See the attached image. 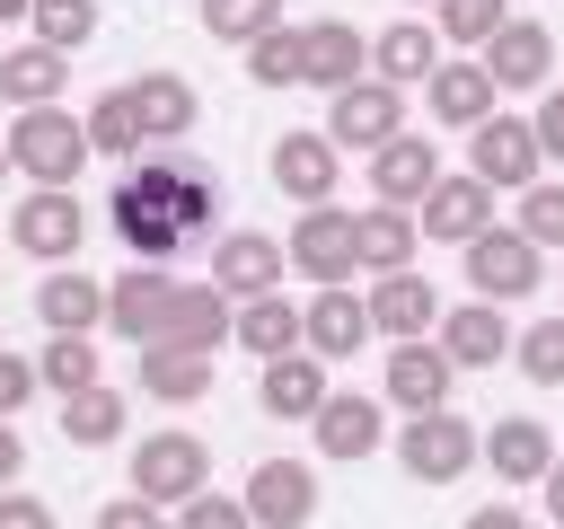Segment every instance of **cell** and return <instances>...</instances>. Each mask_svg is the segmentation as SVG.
I'll return each instance as SVG.
<instances>
[{
    "label": "cell",
    "instance_id": "f35d334b",
    "mask_svg": "<svg viewBox=\"0 0 564 529\" xmlns=\"http://www.w3.org/2000/svg\"><path fill=\"white\" fill-rule=\"evenodd\" d=\"M88 35H97V0H35V44L79 53Z\"/></svg>",
    "mask_w": 564,
    "mask_h": 529
},
{
    "label": "cell",
    "instance_id": "ba28073f",
    "mask_svg": "<svg viewBox=\"0 0 564 529\" xmlns=\"http://www.w3.org/2000/svg\"><path fill=\"white\" fill-rule=\"evenodd\" d=\"M397 132H405V97H397L388 79L335 88V106H326V141H335V150H388Z\"/></svg>",
    "mask_w": 564,
    "mask_h": 529
},
{
    "label": "cell",
    "instance_id": "60d3db41",
    "mask_svg": "<svg viewBox=\"0 0 564 529\" xmlns=\"http://www.w3.org/2000/svg\"><path fill=\"white\" fill-rule=\"evenodd\" d=\"M203 26L229 44H256L264 26H282V0H203Z\"/></svg>",
    "mask_w": 564,
    "mask_h": 529
},
{
    "label": "cell",
    "instance_id": "ac0fdd59",
    "mask_svg": "<svg viewBox=\"0 0 564 529\" xmlns=\"http://www.w3.org/2000/svg\"><path fill=\"white\" fill-rule=\"evenodd\" d=\"M229 326H238V300H229L220 282H176V300H167V326H159V344L212 353V344H229Z\"/></svg>",
    "mask_w": 564,
    "mask_h": 529
},
{
    "label": "cell",
    "instance_id": "7a4b0ae2",
    "mask_svg": "<svg viewBox=\"0 0 564 529\" xmlns=\"http://www.w3.org/2000/svg\"><path fill=\"white\" fill-rule=\"evenodd\" d=\"M9 168L35 176V185H79V168H88V123L62 115V106H18V123H9Z\"/></svg>",
    "mask_w": 564,
    "mask_h": 529
},
{
    "label": "cell",
    "instance_id": "c3c4849f",
    "mask_svg": "<svg viewBox=\"0 0 564 529\" xmlns=\"http://www.w3.org/2000/svg\"><path fill=\"white\" fill-rule=\"evenodd\" d=\"M9 476H26V441H18V423L0 414V494H9Z\"/></svg>",
    "mask_w": 564,
    "mask_h": 529
},
{
    "label": "cell",
    "instance_id": "d590c367",
    "mask_svg": "<svg viewBox=\"0 0 564 529\" xmlns=\"http://www.w3.org/2000/svg\"><path fill=\"white\" fill-rule=\"evenodd\" d=\"M79 123H88V150H106V159H132V150H141V115H132V88H106V97H97Z\"/></svg>",
    "mask_w": 564,
    "mask_h": 529
},
{
    "label": "cell",
    "instance_id": "4316f807",
    "mask_svg": "<svg viewBox=\"0 0 564 529\" xmlns=\"http://www.w3.org/2000/svg\"><path fill=\"white\" fill-rule=\"evenodd\" d=\"M432 71H441V44H432V26L397 18V26H379V35H370V79H388V88H414V79H432Z\"/></svg>",
    "mask_w": 564,
    "mask_h": 529
},
{
    "label": "cell",
    "instance_id": "f907efd6",
    "mask_svg": "<svg viewBox=\"0 0 564 529\" xmlns=\"http://www.w3.org/2000/svg\"><path fill=\"white\" fill-rule=\"evenodd\" d=\"M538 485H546V520H555V529H564V458H555V467H546V476H538Z\"/></svg>",
    "mask_w": 564,
    "mask_h": 529
},
{
    "label": "cell",
    "instance_id": "d6a6232c",
    "mask_svg": "<svg viewBox=\"0 0 564 529\" xmlns=\"http://www.w3.org/2000/svg\"><path fill=\"white\" fill-rule=\"evenodd\" d=\"M62 79H70V53H53V44H18V53H0V97H9V106H53Z\"/></svg>",
    "mask_w": 564,
    "mask_h": 529
},
{
    "label": "cell",
    "instance_id": "816d5d0a",
    "mask_svg": "<svg viewBox=\"0 0 564 529\" xmlns=\"http://www.w3.org/2000/svg\"><path fill=\"white\" fill-rule=\"evenodd\" d=\"M9 18H35V0H0V26H9Z\"/></svg>",
    "mask_w": 564,
    "mask_h": 529
},
{
    "label": "cell",
    "instance_id": "7402d4cb",
    "mask_svg": "<svg viewBox=\"0 0 564 529\" xmlns=\"http://www.w3.org/2000/svg\"><path fill=\"white\" fill-rule=\"evenodd\" d=\"M476 458H494L502 485H538V476L555 467V441H546L538 414H502L494 432H476Z\"/></svg>",
    "mask_w": 564,
    "mask_h": 529
},
{
    "label": "cell",
    "instance_id": "ee69618b",
    "mask_svg": "<svg viewBox=\"0 0 564 529\" xmlns=\"http://www.w3.org/2000/svg\"><path fill=\"white\" fill-rule=\"evenodd\" d=\"M97 529H176V520H167L159 503H141V494H123V503H106V511H97Z\"/></svg>",
    "mask_w": 564,
    "mask_h": 529
},
{
    "label": "cell",
    "instance_id": "30bf717a",
    "mask_svg": "<svg viewBox=\"0 0 564 529\" xmlns=\"http://www.w3.org/2000/svg\"><path fill=\"white\" fill-rule=\"evenodd\" d=\"M238 503H247L256 529H308V520H317V467H308V458H264Z\"/></svg>",
    "mask_w": 564,
    "mask_h": 529
},
{
    "label": "cell",
    "instance_id": "2e32d148",
    "mask_svg": "<svg viewBox=\"0 0 564 529\" xmlns=\"http://www.w3.org/2000/svg\"><path fill=\"white\" fill-rule=\"evenodd\" d=\"M282 238H264V229H229L220 247H212V282L229 291V300H264V291H282Z\"/></svg>",
    "mask_w": 564,
    "mask_h": 529
},
{
    "label": "cell",
    "instance_id": "e575fe53",
    "mask_svg": "<svg viewBox=\"0 0 564 529\" xmlns=\"http://www.w3.org/2000/svg\"><path fill=\"white\" fill-rule=\"evenodd\" d=\"M35 379H44L53 397H79V388H97V335H44V353H35Z\"/></svg>",
    "mask_w": 564,
    "mask_h": 529
},
{
    "label": "cell",
    "instance_id": "f1b7e54d",
    "mask_svg": "<svg viewBox=\"0 0 564 529\" xmlns=\"http://www.w3.org/2000/svg\"><path fill=\"white\" fill-rule=\"evenodd\" d=\"M132 115H141V141H185L194 132V88L176 71H141L132 79Z\"/></svg>",
    "mask_w": 564,
    "mask_h": 529
},
{
    "label": "cell",
    "instance_id": "d4e9b609",
    "mask_svg": "<svg viewBox=\"0 0 564 529\" xmlns=\"http://www.w3.org/2000/svg\"><path fill=\"white\" fill-rule=\"evenodd\" d=\"M308 423H317V458H370L388 441V414L370 397H335V388H326V406Z\"/></svg>",
    "mask_w": 564,
    "mask_h": 529
},
{
    "label": "cell",
    "instance_id": "4fadbf2b",
    "mask_svg": "<svg viewBox=\"0 0 564 529\" xmlns=\"http://www.w3.org/2000/svg\"><path fill=\"white\" fill-rule=\"evenodd\" d=\"M370 335H379V326H370V300H352L344 282H326V291L300 309V344H308L317 361H352Z\"/></svg>",
    "mask_w": 564,
    "mask_h": 529
},
{
    "label": "cell",
    "instance_id": "5bb4252c",
    "mask_svg": "<svg viewBox=\"0 0 564 529\" xmlns=\"http://www.w3.org/2000/svg\"><path fill=\"white\" fill-rule=\"evenodd\" d=\"M432 185H441V150H432V132H397L388 150H370V194H379V203L414 212Z\"/></svg>",
    "mask_w": 564,
    "mask_h": 529
},
{
    "label": "cell",
    "instance_id": "83f0119b",
    "mask_svg": "<svg viewBox=\"0 0 564 529\" xmlns=\"http://www.w3.org/2000/svg\"><path fill=\"white\" fill-rule=\"evenodd\" d=\"M326 406V361L300 344V353H282V361H264V414H282V423H308Z\"/></svg>",
    "mask_w": 564,
    "mask_h": 529
},
{
    "label": "cell",
    "instance_id": "681fc988",
    "mask_svg": "<svg viewBox=\"0 0 564 529\" xmlns=\"http://www.w3.org/2000/svg\"><path fill=\"white\" fill-rule=\"evenodd\" d=\"M467 529H529V511H511V503H485V511H467Z\"/></svg>",
    "mask_w": 564,
    "mask_h": 529
},
{
    "label": "cell",
    "instance_id": "f6af8a7d",
    "mask_svg": "<svg viewBox=\"0 0 564 529\" xmlns=\"http://www.w3.org/2000/svg\"><path fill=\"white\" fill-rule=\"evenodd\" d=\"M529 123H538V150H546V159H555V168H564V88H546V97H538V115H529Z\"/></svg>",
    "mask_w": 564,
    "mask_h": 529
},
{
    "label": "cell",
    "instance_id": "bcb514c9",
    "mask_svg": "<svg viewBox=\"0 0 564 529\" xmlns=\"http://www.w3.org/2000/svg\"><path fill=\"white\" fill-rule=\"evenodd\" d=\"M35 397V361H18V353H0V414H18Z\"/></svg>",
    "mask_w": 564,
    "mask_h": 529
},
{
    "label": "cell",
    "instance_id": "f5cc1de1",
    "mask_svg": "<svg viewBox=\"0 0 564 529\" xmlns=\"http://www.w3.org/2000/svg\"><path fill=\"white\" fill-rule=\"evenodd\" d=\"M0 176H9V132H0Z\"/></svg>",
    "mask_w": 564,
    "mask_h": 529
},
{
    "label": "cell",
    "instance_id": "9a60e30c",
    "mask_svg": "<svg viewBox=\"0 0 564 529\" xmlns=\"http://www.w3.org/2000/svg\"><path fill=\"white\" fill-rule=\"evenodd\" d=\"M414 229L441 238V247H467L476 229H494V185H476V176H441V185L414 203Z\"/></svg>",
    "mask_w": 564,
    "mask_h": 529
},
{
    "label": "cell",
    "instance_id": "4dcf8cb0",
    "mask_svg": "<svg viewBox=\"0 0 564 529\" xmlns=\"http://www.w3.org/2000/svg\"><path fill=\"white\" fill-rule=\"evenodd\" d=\"M229 344H247L256 361H282V353H300V309H291L282 291H264V300H238V326H229Z\"/></svg>",
    "mask_w": 564,
    "mask_h": 529
},
{
    "label": "cell",
    "instance_id": "cb8c5ba5",
    "mask_svg": "<svg viewBox=\"0 0 564 529\" xmlns=\"http://www.w3.org/2000/svg\"><path fill=\"white\" fill-rule=\"evenodd\" d=\"M370 326L397 335V344H414V335L441 326V291H432L414 264H405V273H379V291H370Z\"/></svg>",
    "mask_w": 564,
    "mask_h": 529
},
{
    "label": "cell",
    "instance_id": "74e56055",
    "mask_svg": "<svg viewBox=\"0 0 564 529\" xmlns=\"http://www.w3.org/2000/svg\"><path fill=\"white\" fill-rule=\"evenodd\" d=\"M511 361L538 379V388H564V317H538L511 335Z\"/></svg>",
    "mask_w": 564,
    "mask_h": 529
},
{
    "label": "cell",
    "instance_id": "ab89813d",
    "mask_svg": "<svg viewBox=\"0 0 564 529\" xmlns=\"http://www.w3.org/2000/svg\"><path fill=\"white\" fill-rule=\"evenodd\" d=\"M494 26H511V0H441V35L449 44H494Z\"/></svg>",
    "mask_w": 564,
    "mask_h": 529
},
{
    "label": "cell",
    "instance_id": "8992f818",
    "mask_svg": "<svg viewBox=\"0 0 564 529\" xmlns=\"http://www.w3.org/2000/svg\"><path fill=\"white\" fill-rule=\"evenodd\" d=\"M9 238H18L26 256H44V264H79L88 212H79V194H70V185H35V194L9 212Z\"/></svg>",
    "mask_w": 564,
    "mask_h": 529
},
{
    "label": "cell",
    "instance_id": "b9f144b4",
    "mask_svg": "<svg viewBox=\"0 0 564 529\" xmlns=\"http://www.w3.org/2000/svg\"><path fill=\"white\" fill-rule=\"evenodd\" d=\"M520 238L564 247V185H529V194H520Z\"/></svg>",
    "mask_w": 564,
    "mask_h": 529
},
{
    "label": "cell",
    "instance_id": "d6986e66",
    "mask_svg": "<svg viewBox=\"0 0 564 529\" xmlns=\"http://www.w3.org/2000/svg\"><path fill=\"white\" fill-rule=\"evenodd\" d=\"M449 379H458V361H449L432 335H414V344H397V353H388V406H405V414L449 406Z\"/></svg>",
    "mask_w": 564,
    "mask_h": 529
},
{
    "label": "cell",
    "instance_id": "9c48e42d",
    "mask_svg": "<svg viewBox=\"0 0 564 529\" xmlns=\"http://www.w3.org/2000/svg\"><path fill=\"white\" fill-rule=\"evenodd\" d=\"M167 300H176V273H167V264H123V273L106 282V326L141 353V344H159Z\"/></svg>",
    "mask_w": 564,
    "mask_h": 529
},
{
    "label": "cell",
    "instance_id": "484cf974",
    "mask_svg": "<svg viewBox=\"0 0 564 529\" xmlns=\"http://www.w3.org/2000/svg\"><path fill=\"white\" fill-rule=\"evenodd\" d=\"M414 212H397V203H370V212H352V264H370V273H405L414 264Z\"/></svg>",
    "mask_w": 564,
    "mask_h": 529
},
{
    "label": "cell",
    "instance_id": "5b68a950",
    "mask_svg": "<svg viewBox=\"0 0 564 529\" xmlns=\"http://www.w3.org/2000/svg\"><path fill=\"white\" fill-rule=\"evenodd\" d=\"M397 467H405L414 485H449V476H467V467H476V423L449 414V406L414 414V423L397 432Z\"/></svg>",
    "mask_w": 564,
    "mask_h": 529
},
{
    "label": "cell",
    "instance_id": "ffe728a7",
    "mask_svg": "<svg viewBox=\"0 0 564 529\" xmlns=\"http://www.w3.org/2000/svg\"><path fill=\"white\" fill-rule=\"evenodd\" d=\"M476 62H485V79H494V88H546L555 35H546L538 18H511V26H494V44H485Z\"/></svg>",
    "mask_w": 564,
    "mask_h": 529
},
{
    "label": "cell",
    "instance_id": "f546056e",
    "mask_svg": "<svg viewBox=\"0 0 564 529\" xmlns=\"http://www.w3.org/2000/svg\"><path fill=\"white\" fill-rule=\"evenodd\" d=\"M423 88H432V115H441V123H467V132H476V123L494 115V97H502V88L485 79V62H441Z\"/></svg>",
    "mask_w": 564,
    "mask_h": 529
},
{
    "label": "cell",
    "instance_id": "7c38bea8",
    "mask_svg": "<svg viewBox=\"0 0 564 529\" xmlns=\"http://www.w3.org/2000/svg\"><path fill=\"white\" fill-rule=\"evenodd\" d=\"M282 256H291V264H300L317 291H326V282H344V273H352V212L308 203V212L291 220V247H282Z\"/></svg>",
    "mask_w": 564,
    "mask_h": 529
},
{
    "label": "cell",
    "instance_id": "7bdbcfd3",
    "mask_svg": "<svg viewBox=\"0 0 564 529\" xmlns=\"http://www.w3.org/2000/svg\"><path fill=\"white\" fill-rule=\"evenodd\" d=\"M176 529H256V520H247V503H229V494L203 485L194 503H176Z\"/></svg>",
    "mask_w": 564,
    "mask_h": 529
},
{
    "label": "cell",
    "instance_id": "7dc6e473",
    "mask_svg": "<svg viewBox=\"0 0 564 529\" xmlns=\"http://www.w3.org/2000/svg\"><path fill=\"white\" fill-rule=\"evenodd\" d=\"M0 529H53V511H44L35 494H18V485H9V494H0Z\"/></svg>",
    "mask_w": 564,
    "mask_h": 529
},
{
    "label": "cell",
    "instance_id": "52a82bcc",
    "mask_svg": "<svg viewBox=\"0 0 564 529\" xmlns=\"http://www.w3.org/2000/svg\"><path fill=\"white\" fill-rule=\"evenodd\" d=\"M467 282H476V300H529L538 282H546V264H538V238H520V229H476L467 238Z\"/></svg>",
    "mask_w": 564,
    "mask_h": 529
},
{
    "label": "cell",
    "instance_id": "1f68e13d",
    "mask_svg": "<svg viewBox=\"0 0 564 529\" xmlns=\"http://www.w3.org/2000/svg\"><path fill=\"white\" fill-rule=\"evenodd\" d=\"M141 388H150V397H167V406H194V397H212V353L141 344Z\"/></svg>",
    "mask_w": 564,
    "mask_h": 529
},
{
    "label": "cell",
    "instance_id": "836d02e7",
    "mask_svg": "<svg viewBox=\"0 0 564 529\" xmlns=\"http://www.w3.org/2000/svg\"><path fill=\"white\" fill-rule=\"evenodd\" d=\"M62 441L70 450H106V441H123V397L97 379V388H79V397H62Z\"/></svg>",
    "mask_w": 564,
    "mask_h": 529
},
{
    "label": "cell",
    "instance_id": "3957f363",
    "mask_svg": "<svg viewBox=\"0 0 564 529\" xmlns=\"http://www.w3.org/2000/svg\"><path fill=\"white\" fill-rule=\"evenodd\" d=\"M538 168H546V150H538V123H529V115H502V106H494V115L467 132V176H476V185L529 194Z\"/></svg>",
    "mask_w": 564,
    "mask_h": 529
},
{
    "label": "cell",
    "instance_id": "277c9868",
    "mask_svg": "<svg viewBox=\"0 0 564 529\" xmlns=\"http://www.w3.org/2000/svg\"><path fill=\"white\" fill-rule=\"evenodd\" d=\"M203 485H212V450H203L194 432H150V441L132 450V494H141V503L176 511V503H194Z\"/></svg>",
    "mask_w": 564,
    "mask_h": 529
},
{
    "label": "cell",
    "instance_id": "e0dca14e",
    "mask_svg": "<svg viewBox=\"0 0 564 529\" xmlns=\"http://www.w3.org/2000/svg\"><path fill=\"white\" fill-rule=\"evenodd\" d=\"M264 168H273V185H282V194L308 212V203H326V194H335V168H344V150H335L326 132H282Z\"/></svg>",
    "mask_w": 564,
    "mask_h": 529
},
{
    "label": "cell",
    "instance_id": "44dd1931",
    "mask_svg": "<svg viewBox=\"0 0 564 529\" xmlns=\"http://www.w3.org/2000/svg\"><path fill=\"white\" fill-rule=\"evenodd\" d=\"M511 335H520V326H502L494 300H467V309H441V335H432V344H441L458 370H494V361L511 353Z\"/></svg>",
    "mask_w": 564,
    "mask_h": 529
},
{
    "label": "cell",
    "instance_id": "8d00e7d4",
    "mask_svg": "<svg viewBox=\"0 0 564 529\" xmlns=\"http://www.w3.org/2000/svg\"><path fill=\"white\" fill-rule=\"evenodd\" d=\"M247 79L256 88H300V26H264L247 44Z\"/></svg>",
    "mask_w": 564,
    "mask_h": 529
},
{
    "label": "cell",
    "instance_id": "603a6c76",
    "mask_svg": "<svg viewBox=\"0 0 564 529\" xmlns=\"http://www.w3.org/2000/svg\"><path fill=\"white\" fill-rule=\"evenodd\" d=\"M35 317H44V335H88V326H106V282H88L79 264H53L35 282Z\"/></svg>",
    "mask_w": 564,
    "mask_h": 529
},
{
    "label": "cell",
    "instance_id": "8fae6325",
    "mask_svg": "<svg viewBox=\"0 0 564 529\" xmlns=\"http://www.w3.org/2000/svg\"><path fill=\"white\" fill-rule=\"evenodd\" d=\"M300 79L308 88H352V79H370V35L352 26V18H317V26H300Z\"/></svg>",
    "mask_w": 564,
    "mask_h": 529
},
{
    "label": "cell",
    "instance_id": "6da1fadb",
    "mask_svg": "<svg viewBox=\"0 0 564 529\" xmlns=\"http://www.w3.org/2000/svg\"><path fill=\"white\" fill-rule=\"evenodd\" d=\"M212 212H220V176L203 168V159H150V168H132L123 185H115V203H106V220H115V238L141 256V264H167L176 247H194L203 229H212Z\"/></svg>",
    "mask_w": 564,
    "mask_h": 529
}]
</instances>
